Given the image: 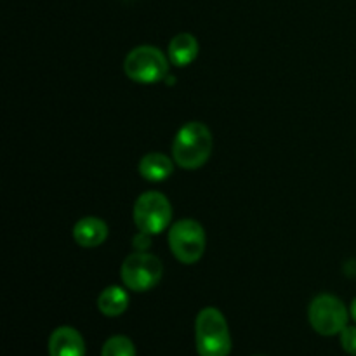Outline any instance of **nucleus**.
I'll use <instances>...</instances> for the list:
<instances>
[{
  "label": "nucleus",
  "mask_w": 356,
  "mask_h": 356,
  "mask_svg": "<svg viewBox=\"0 0 356 356\" xmlns=\"http://www.w3.org/2000/svg\"><path fill=\"white\" fill-rule=\"evenodd\" d=\"M212 153V132L202 122H188L172 143V160L186 170L200 169L205 165Z\"/></svg>",
  "instance_id": "1"
},
{
  "label": "nucleus",
  "mask_w": 356,
  "mask_h": 356,
  "mask_svg": "<svg viewBox=\"0 0 356 356\" xmlns=\"http://www.w3.org/2000/svg\"><path fill=\"white\" fill-rule=\"evenodd\" d=\"M195 346L200 356H228L232 336L225 315L218 308H204L195 320Z\"/></svg>",
  "instance_id": "2"
},
{
  "label": "nucleus",
  "mask_w": 356,
  "mask_h": 356,
  "mask_svg": "<svg viewBox=\"0 0 356 356\" xmlns=\"http://www.w3.org/2000/svg\"><path fill=\"white\" fill-rule=\"evenodd\" d=\"M169 58L153 45L134 47L124 59V72L136 83H156L169 73Z\"/></svg>",
  "instance_id": "3"
},
{
  "label": "nucleus",
  "mask_w": 356,
  "mask_h": 356,
  "mask_svg": "<svg viewBox=\"0 0 356 356\" xmlns=\"http://www.w3.org/2000/svg\"><path fill=\"white\" fill-rule=\"evenodd\" d=\"M169 247L181 264H195L202 259L207 247L205 229L197 219L184 218L174 222L169 229Z\"/></svg>",
  "instance_id": "4"
},
{
  "label": "nucleus",
  "mask_w": 356,
  "mask_h": 356,
  "mask_svg": "<svg viewBox=\"0 0 356 356\" xmlns=\"http://www.w3.org/2000/svg\"><path fill=\"white\" fill-rule=\"evenodd\" d=\"M132 218L139 232L152 236L165 232L172 221V207L169 198L160 191H145L136 198Z\"/></svg>",
  "instance_id": "5"
},
{
  "label": "nucleus",
  "mask_w": 356,
  "mask_h": 356,
  "mask_svg": "<svg viewBox=\"0 0 356 356\" xmlns=\"http://www.w3.org/2000/svg\"><path fill=\"white\" fill-rule=\"evenodd\" d=\"M163 275L160 257L149 252H134L124 259L120 266V280L132 292H148L159 285Z\"/></svg>",
  "instance_id": "6"
},
{
  "label": "nucleus",
  "mask_w": 356,
  "mask_h": 356,
  "mask_svg": "<svg viewBox=\"0 0 356 356\" xmlns=\"http://www.w3.org/2000/svg\"><path fill=\"white\" fill-rule=\"evenodd\" d=\"M348 318L350 313L346 305L336 296L320 294L309 302L308 320L320 336L330 337L341 334L348 327Z\"/></svg>",
  "instance_id": "7"
},
{
  "label": "nucleus",
  "mask_w": 356,
  "mask_h": 356,
  "mask_svg": "<svg viewBox=\"0 0 356 356\" xmlns=\"http://www.w3.org/2000/svg\"><path fill=\"white\" fill-rule=\"evenodd\" d=\"M49 356H86V341L73 327H58L49 337Z\"/></svg>",
  "instance_id": "8"
},
{
  "label": "nucleus",
  "mask_w": 356,
  "mask_h": 356,
  "mask_svg": "<svg viewBox=\"0 0 356 356\" xmlns=\"http://www.w3.org/2000/svg\"><path fill=\"white\" fill-rule=\"evenodd\" d=\"M108 225L101 218L96 216H87L79 219L73 226V240L76 245L83 249H96L103 245L108 238Z\"/></svg>",
  "instance_id": "9"
},
{
  "label": "nucleus",
  "mask_w": 356,
  "mask_h": 356,
  "mask_svg": "<svg viewBox=\"0 0 356 356\" xmlns=\"http://www.w3.org/2000/svg\"><path fill=\"white\" fill-rule=\"evenodd\" d=\"M174 160L159 152H152L139 160L138 170L143 179L149 183H162L169 179L174 172Z\"/></svg>",
  "instance_id": "10"
},
{
  "label": "nucleus",
  "mask_w": 356,
  "mask_h": 356,
  "mask_svg": "<svg viewBox=\"0 0 356 356\" xmlns=\"http://www.w3.org/2000/svg\"><path fill=\"white\" fill-rule=\"evenodd\" d=\"M198 40L191 33H177L167 47V58L174 66L191 65L198 56Z\"/></svg>",
  "instance_id": "11"
},
{
  "label": "nucleus",
  "mask_w": 356,
  "mask_h": 356,
  "mask_svg": "<svg viewBox=\"0 0 356 356\" xmlns=\"http://www.w3.org/2000/svg\"><path fill=\"white\" fill-rule=\"evenodd\" d=\"M129 308V294L124 287L118 285H110V287L103 289L99 296H97V309L103 313L104 316H120Z\"/></svg>",
  "instance_id": "12"
},
{
  "label": "nucleus",
  "mask_w": 356,
  "mask_h": 356,
  "mask_svg": "<svg viewBox=\"0 0 356 356\" xmlns=\"http://www.w3.org/2000/svg\"><path fill=\"white\" fill-rule=\"evenodd\" d=\"M101 356H136V346L129 337L113 336L103 344Z\"/></svg>",
  "instance_id": "13"
},
{
  "label": "nucleus",
  "mask_w": 356,
  "mask_h": 356,
  "mask_svg": "<svg viewBox=\"0 0 356 356\" xmlns=\"http://www.w3.org/2000/svg\"><path fill=\"white\" fill-rule=\"evenodd\" d=\"M339 336H341V346H343V350L346 351L348 355L356 356V327L348 325Z\"/></svg>",
  "instance_id": "14"
},
{
  "label": "nucleus",
  "mask_w": 356,
  "mask_h": 356,
  "mask_svg": "<svg viewBox=\"0 0 356 356\" xmlns=\"http://www.w3.org/2000/svg\"><path fill=\"white\" fill-rule=\"evenodd\" d=\"M149 236L152 235H148V233L139 232V235L134 238V245L138 247L139 252H145V250L149 247Z\"/></svg>",
  "instance_id": "15"
},
{
  "label": "nucleus",
  "mask_w": 356,
  "mask_h": 356,
  "mask_svg": "<svg viewBox=\"0 0 356 356\" xmlns=\"http://www.w3.org/2000/svg\"><path fill=\"white\" fill-rule=\"evenodd\" d=\"M350 315H351V318L356 322V298L353 299V302H351V306H350Z\"/></svg>",
  "instance_id": "16"
},
{
  "label": "nucleus",
  "mask_w": 356,
  "mask_h": 356,
  "mask_svg": "<svg viewBox=\"0 0 356 356\" xmlns=\"http://www.w3.org/2000/svg\"><path fill=\"white\" fill-rule=\"evenodd\" d=\"M257 356H263V355H257Z\"/></svg>",
  "instance_id": "17"
}]
</instances>
